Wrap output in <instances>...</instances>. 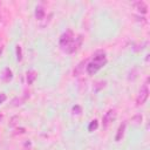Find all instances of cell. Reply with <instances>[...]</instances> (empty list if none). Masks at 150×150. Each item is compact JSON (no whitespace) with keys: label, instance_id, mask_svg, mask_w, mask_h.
<instances>
[{"label":"cell","instance_id":"1","mask_svg":"<svg viewBox=\"0 0 150 150\" xmlns=\"http://www.w3.org/2000/svg\"><path fill=\"white\" fill-rule=\"evenodd\" d=\"M107 63V57L104 55V53L97 54L94 56V59L87 64V73L89 75H94L97 70H100L104 64Z\"/></svg>","mask_w":150,"mask_h":150},{"label":"cell","instance_id":"15","mask_svg":"<svg viewBox=\"0 0 150 150\" xmlns=\"http://www.w3.org/2000/svg\"><path fill=\"white\" fill-rule=\"evenodd\" d=\"M5 101H6V94L0 93V104H1V103H4Z\"/></svg>","mask_w":150,"mask_h":150},{"label":"cell","instance_id":"11","mask_svg":"<svg viewBox=\"0 0 150 150\" xmlns=\"http://www.w3.org/2000/svg\"><path fill=\"white\" fill-rule=\"evenodd\" d=\"M86 63H87V61L84 60V61H82L75 69H74V75H79L81 71H82V69H83V66H86Z\"/></svg>","mask_w":150,"mask_h":150},{"label":"cell","instance_id":"6","mask_svg":"<svg viewBox=\"0 0 150 150\" xmlns=\"http://www.w3.org/2000/svg\"><path fill=\"white\" fill-rule=\"evenodd\" d=\"M125 127H127V123L125 122H123L122 124H120V127L117 129V132H116V136H115V141L116 142H120L123 138V135H124V131H125Z\"/></svg>","mask_w":150,"mask_h":150},{"label":"cell","instance_id":"5","mask_svg":"<svg viewBox=\"0 0 150 150\" xmlns=\"http://www.w3.org/2000/svg\"><path fill=\"white\" fill-rule=\"evenodd\" d=\"M82 45V36L81 35H79L75 40H73V42L64 49L67 53H74V52H76L77 49H79V47Z\"/></svg>","mask_w":150,"mask_h":150},{"label":"cell","instance_id":"2","mask_svg":"<svg viewBox=\"0 0 150 150\" xmlns=\"http://www.w3.org/2000/svg\"><path fill=\"white\" fill-rule=\"evenodd\" d=\"M148 96H149V89H148V86L146 84H143L139 89V93L137 95V98H136V103L137 105H142L145 103V101L148 100Z\"/></svg>","mask_w":150,"mask_h":150},{"label":"cell","instance_id":"3","mask_svg":"<svg viewBox=\"0 0 150 150\" xmlns=\"http://www.w3.org/2000/svg\"><path fill=\"white\" fill-rule=\"evenodd\" d=\"M73 40H74L73 32H71V30H67V32H64V33L61 35V38H60V45L63 47V49H66V48L73 42Z\"/></svg>","mask_w":150,"mask_h":150},{"label":"cell","instance_id":"8","mask_svg":"<svg viewBox=\"0 0 150 150\" xmlns=\"http://www.w3.org/2000/svg\"><path fill=\"white\" fill-rule=\"evenodd\" d=\"M12 77H13L12 70H11L9 68H5V70H4V73H2V80H4L5 82H9V81L12 80Z\"/></svg>","mask_w":150,"mask_h":150},{"label":"cell","instance_id":"4","mask_svg":"<svg viewBox=\"0 0 150 150\" xmlns=\"http://www.w3.org/2000/svg\"><path fill=\"white\" fill-rule=\"evenodd\" d=\"M115 118H116V111H115L114 109L108 110V111L105 112V115L103 116V118H102L103 127H104V128H107V127H108L112 121H115Z\"/></svg>","mask_w":150,"mask_h":150},{"label":"cell","instance_id":"12","mask_svg":"<svg viewBox=\"0 0 150 150\" xmlns=\"http://www.w3.org/2000/svg\"><path fill=\"white\" fill-rule=\"evenodd\" d=\"M97 128H98V122H97L96 120H94V121H91V122H90V124H89V127H88V130L91 132V131L96 130Z\"/></svg>","mask_w":150,"mask_h":150},{"label":"cell","instance_id":"9","mask_svg":"<svg viewBox=\"0 0 150 150\" xmlns=\"http://www.w3.org/2000/svg\"><path fill=\"white\" fill-rule=\"evenodd\" d=\"M36 76H38V74H36L35 70H29V71H27V83H28V84H32V83L35 81Z\"/></svg>","mask_w":150,"mask_h":150},{"label":"cell","instance_id":"7","mask_svg":"<svg viewBox=\"0 0 150 150\" xmlns=\"http://www.w3.org/2000/svg\"><path fill=\"white\" fill-rule=\"evenodd\" d=\"M134 7H135L138 12H141V13H143V14H145V13L148 12V6H146V4H145L144 1H137V2H135V4H134Z\"/></svg>","mask_w":150,"mask_h":150},{"label":"cell","instance_id":"16","mask_svg":"<svg viewBox=\"0 0 150 150\" xmlns=\"http://www.w3.org/2000/svg\"><path fill=\"white\" fill-rule=\"evenodd\" d=\"M1 120H2V115H0V121H1Z\"/></svg>","mask_w":150,"mask_h":150},{"label":"cell","instance_id":"13","mask_svg":"<svg viewBox=\"0 0 150 150\" xmlns=\"http://www.w3.org/2000/svg\"><path fill=\"white\" fill-rule=\"evenodd\" d=\"M21 59H22V52H21V47L18 45V46H16V60H18V61H21Z\"/></svg>","mask_w":150,"mask_h":150},{"label":"cell","instance_id":"10","mask_svg":"<svg viewBox=\"0 0 150 150\" xmlns=\"http://www.w3.org/2000/svg\"><path fill=\"white\" fill-rule=\"evenodd\" d=\"M43 16H45V9L41 6H38L36 9H35V18L38 20H42Z\"/></svg>","mask_w":150,"mask_h":150},{"label":"cell","instance_id":"14","mask_svg":"<svg viewBox=\"0 0 150 150\" xmlns=\"http://www.w3.org/2000/svg\"><path fill=\"white\" fill-rule=\"evenodd\" d=\"M71 110H73V112H74V114H76V115H80V114L82 112V108H81L80 105H77V104H76V105H74Z\"/></svg>","mask_w":150,"mask_h":150}]
</instances>
